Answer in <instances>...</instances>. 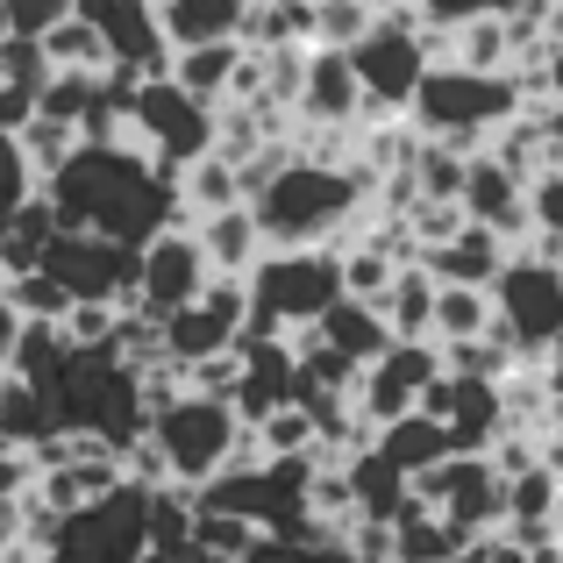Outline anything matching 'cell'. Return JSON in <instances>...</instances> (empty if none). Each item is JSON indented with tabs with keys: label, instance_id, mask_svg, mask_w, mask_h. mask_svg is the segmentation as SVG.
I'll return each mask as SVG.
<instances>
[{
	"label": "cell",
	"instance_id": "6da1fadb",
	"mask_svg": "<svg viewBox=\"0 0 563 563\" xmlns=\"http://www.w3.org/2000/svg\"><path fill=\"white\" fill-rule=\"evenodd\" d=\"M43 192H51L65 229L114 235V243H129V250H151L165 229L186 221L179 172H172L165 157H151L143 143H129V136L79 143V151L43 179Z\"/></svg>",
	"mask_w": 563,
	"mask_h": 563
},
{
	"label": "cell",
	"instance_id": "7a4b0ae2",
	"mask_svg": "<svg viewBox=\"0 0 563 563\" xmlns=\"http://www.w3.org/2000/svg\"><path fill=\"white\" fill-rule=\"evenodd\" d=\"M378 172L372 165H329V157L286 151L257 186H250V214H257L272 250H307V243H343L357 207L372 200Z\"/></svg>",
	"mask_w": 563,
	"mask_h": 563
},
{
	"label": "cell",
	"instance_id": "3957f363",
	"mask_svg": "<svg viewBox=\"0 0 563 563\" xmlns=\"http://www.w3.org/2000/svg\"><path fill=\"white\" fill-rule=\"evenodd\" d=\"M413 129L428 143H456V151H485L499 122L528 114L521 100V71H478V65H456V57H435L428 79L413 86Z\"/></svg>",
	"mask_w": 563,
	"mask_h": 563
},
{
	"label": "cell",
	"instance_id": "277c9868",
	"mask_svg": "<svg viewBox=\"0 0 563 563\" xmlns=\"http://www.w3.org/2000/svg\"><path fill=\"white\" fill-rule=\"evenodd\" d=\"M143 442L165 456L172 485H192V493H200V485L221 478L235 456H250V421L235 413V399H214V393L179 385V393H165L151 407V435Z\"/></svg>",
	"mask_w": 563,
	"mask_h": 563
},
{
	"label": "cell",
	"instance_id": "5b68a950",
	"mask_svg": "<svg viewBox=\"0 0 563 563\" xmlns=\"http://www.w3.org/2000/svg\"><path fill=\"white\" fill-rule=\"evenodd\" d=\"M250 286V329L243 335H300L343 300V250L307 243V250H264Z\"/></svg>",
	"mask_w": 563,
	"mask_h": 563
},
{
	"label": "cell",
	"instance_id": "8992f818",
	"mask_svg": "<svg viewBox=\"0 0 563 563\" xmlns=\"http://www.w3.org/2000/svg\"><path fill=\"white\" fill-rule=\"evenodd\" d=\"M493 314H499V335L521 350V364H550L563 335V257L514 250L507 272L493 278Z\"/></svg>",
	"mask_w": 563,
	"mask_h": 563
},
{
	"label": "cell",
	"instance_id": "52a82bcc",
	"mask_svg": "<svg viewBox=\"0 0 563 563\" xmlns=\"http://www.w3.org/2000/svg\"><path fill=\"white\" fill-rule=\"evenodd\" d=\"M129 136L179 172V165H192V157H207L221 143V108L200 100L192 86H179L172 71L165 79H136V93H129Z\"/></svg>",
	"mask_w": 563,
	"mask_h": 563
},
{
	"label": "cell",
	"instance_id": "ba28073f",
	"mask_svg": "<svg viewBox=\"0 0 563 563\" xmlns=\"http://www.w3.org/2000/svg\"><path fill=\"white\" fill-rule=\"evenodd\" d=\"M350 65H357V79H364L372 114H407L413 86L435 65V36L421 29V14H378V22L350 43Z\"/></svg>",
	"mask_w": 563,
	"mask_h": 563
},
{
	"label": "cell",
	"instance_id": "9c48e42d",
	"mask_svg": "<svg viewBox=\"0 0 563 563\" xmlns=\"http://www.w3.org/2000/svg\"><path fill=\"white\" fill-rule=\"evenodd\" d=\"M413 499L435 507L464 542H485V536L507 528V471H499L493 456H464V450L442 456L435 471L413 478Z\"/></svg>",
	"mask_w": 563,
	"mask_h": 563
},
{
	"label": "cell",
	"instance_id": "30bf717a",
	"mask_svg": "<svg viewBox=\"0 0 563 563\" xmlns=\"http://www.w3.org/2000/svg\"><path fill=\"white\" fill-rule=\"evenodd\" d=\"M43 272L71 292V300H108V307H136V278H143V250L114 243V235H86L65 229L43 257Z\"/></svg>",
	"mask_w": 563,
	"mask_h": 563
},
{
	"label": "cell",
	"instance_id": "8fae6325",
	"mask_svg": "<svg viewBox=\"0 0 563 563\" xmlns=\"http://www.w3.org/2000/svg\"><path fill=\"white\" fill-rule=\"evenodd\" d=\"M450 364H442V343H393L385 357L364 364V378H357V421L378 428L385 421H399V413H413L428 399V385H435Z\"/></svg>",
	"mask_w": 563,
	"mask_h": 563
},
{
	"label": "cell",
	"instance_id": "7c38bea8",
	"mask_svg": "<svg viewBox=\"0 0 563 563\" xmlns=\"http://www.w3.org/2000/svg\"><path fill=\"white\" fill-rule=\"evenodd\" d=\"M421 413H435L450 428V442L464 456H493V442L507 435V378H464V372H442L428 385Z\"/></svg>",
	"mask_w": 563,
	"mask_h": 563
},
{
	"label": "cell",
	"instance_id": "4fadbf2b",
	"mask_svg": "<svg viewBox=\"0 0 563 563\" xmlns=\"http://www.w3.org/2000/svg\"><path fill=\"white\" fill-rule=\"evenodd\" d=\"M207 286H214V264H207V250H200V235H192V221H179V229H165L151 250H143L136 307L165 321V314H179V307H192Z\"/></svg>",
	"mask_w": 563,
	"mask_h": 563
},
{
	"label": "cell",
	"instance_id": "5bb4252c",
	"mask_svg": "<svg viewBox=\"0 0 563 563\" xmlns=\"http://www.w3.org/2000/svg\"><path fill=\"white\" fill-rule=\"evenodd\" d=\"M292 108H300V122L329 129V136H343V129H364L372 100H364V79H357V65H350L343 43H314V51H307Z\"/></svg>",
	"mask_w": 563,
	"mask_h": 563
},
{
	"label": "cell",
	"instance_id": "9a60e30c",
	"mask_svg": "<svg viewBox=\"0 0 563 563\" xmlns=\"http://www.w3.org/2000/svg\"><path fill=\"white\" fill-rule=\"evenodd\" d=\"M464 221H478V229H493V235H521L528 243V229H536V221H528V179L514 165H499L493 151H471V165H464Z\"/></svg>",
	"mask_w": 563,
	"mask_h": 563
},
{
	"label": "cell",
	"instance_id": "2e32d148",
	"mask_svg": "<svg viewBox=\"0 0 563 563\" xmlns=\"http://www.w3.org/2000/svg\"><path fill=\"white\" fill-rule=\"evenodd\" d=\"M507 257H514V243L493 235V229H478V221H464V229H450L442 243L421 250V264L442 286H493V278L507 272Z\"/></svg>",
	"mask_w": 563,
	"mask_h": 563
},
{
	"label": "cell",
	"instance_id": "e0dca14e",
	"mask_svg": "<svg viewBox=\"0 0 563 563\" xmlns=\"http://www.w3.org/2000/svg\"><path fill=\"white\" fill-rule=\"evenodd\" d=\"M343 471H350V507H357V521H385V528H393L399 514L421 507V499H413V478L378 450V442H364L357 456H343Z\"/></svg>",
	"mask_w": 563,
	"mask_h": 563
},
{
	"label": "cell",
	"instance_id": "ac0fdd59",
	"mask_svg": "<svg viewBox=\"0 0 563 563\" xmlns=\"http://www.w3.org/2000/svg\"><path fill=\"white\" fill-rule=\"evenodd\" d=\"M192 235H200L214 278H250V272H257V257L272 250V243H264V229H257V214H250V200L243 207H221V214H200V221H192Z\"/></svg>",
	"mask_w": 563,
	"mask_h": 563
},
{
	"label": "cell",
	"instance_id": "d6986e66",
	"mask_svg": "<svg viewBox=\"0 0 563 563\" xmlns=\"http://www.w3.org/2000/svg\"><path fill=\"white\" fill-rule=\"evenodd\" d=\"M172 51H200V43H235L250 29V0H157Z\"/></svg>",
	"mask_w": 563,
	"mask_h": 563
},
{
	"label": "cell",
	"instance_id": "ffe728a7",
	"mask_svg": "<svg viewBox=\"0 0 563 563\" xmlns=\"http://www.w3.org/2000/svg\"><path fill=\"white\" fill-rule=\"evenodd\" d=\"M435 292H442V278L428 272V264H399V278L378 300L393 343H435Z\"/></svg>",
	"mask_w": 563,
	"mask_h": 563
},
{
	"label": "cell",
	"instance_id": "44dd1931",
	"mask_svg": "<svg viewBox=\"0 0 563 563\" xmlns=\"http://www.w3.org/2000/svg\"><path fill=\"white\" fill-rule=\"evenodd\" d=\"M314 335L329 350H343L350 364H372L393 350V329H385V314H378V300H357V292H343V300L329 307V314L314 321Z\"/></svg>",
	"mask_w": 563,
	"mask_h": 563
},
{
	"label": "cell",
	"instance_id": "7402d4cb",
	"mask_svg": "<svg viewBox=\"0 0 563 563\" xmlns=\"http://www.w3.org/2000/svg\"><path fill=\"white\" fill-rule=\"evenodd\" d=\"M243 563H357V550H350V528L314 514V521L286 528V536H257Z\"/></svg>",
	"mask_w": 563,
	"mask_h": 563
},
{
	"label": "cell",
	"instance_id": "603a6c76",
	"mask_svg": "<svg viewBox=\"0 0 563 563\" xmlns=\"http://www.w3.org/2000/svg\"><path fill=\"white\" fill-rule=\"evenodd\" d=\"M372 442H378L385 456H393L399 471H407V478H421V471H435L442 456H456L450 428H442L435 413H421V407H413V413H399V421H385V428H378Z\"/></svg>",
	"mask_w": 563,
	"mask_h": 563
},
{
	"label": "cell",
	"instance_id": "cb8c5ba5",
	"mask_svg": "<svg viewBox=\"0 0 563 563\" xmlns=\"http://www.w3.org/2000/svg\"><path fill=\"white\" fill-rule=\"evenodd\" d=\"M243 65H250V43L243 36H235V43H200V51H179V57H172V79L192 86L200 100H214V108H229Z\"/></svg>",
	"mask_w": 563,
	"mask_h": 563
},
{
	"label": "cell",
	"instance_id": "d4e9b609",
	"mask_svg": "<svg viewBox=\"0 0 563 563\" xmlns=\"http://www.w3.org/2000/svg\"><path fill=\"white\" fill-rule=\"evenodd\" d=\"M179 200H186V221H200V214H221V207H243L250 179H243L235 157L207 151V157H192V165H179Z\"/></svg>",
	"mask_w": 563,
	"mask_h": 563
},
{
	"label": "cell",
	"instance_id": "484cf974",
	"mask_svg": "<svg viewBox=\"0 0 563 563\" xmlns=\"http://www.w3.org/2000/svg\"><path fill=\"white\" fill-rule=\"evenodd\" d=\"M51 435H65V428H57V413H51V399H43V385H29V378L8 372V385H0V442L36 456Z\"/></svg>",
	"mask_w": 563,
	"mask_h": 563
},
{
	"label": "cell",
	"instance_id": "4316f807",
	"mask_svg": "<svg viewBox=\"0 0 563 563\" xmlns=\"http://www.w3.org/2000/svg\"><path fill=\"white\" fill-rule=\"evenodd\" d=\"M493 329H499L493 286H442L435 292V343H478Z\"/></svg>",
	"mask_w": 563,
	"mask_h": 563
},
{
	"label": "cell",
	"instance_id": "83f0119b",
	"mask_svg": "<svg viewBox=\"0 0 563 563\" xmlns=\"http://www.w3.org/2000/svg\"><path fill=\"white\" fill-rule=\"evenodd\" d=\"M43 57H51L57 71H108L114 65V51H108V36H100L86 14H65V22L43 36Z\"/></svg>",
	"mask_w": 563,
	"mask_h": 563
},
{
	"label": "cell",
	"instance_id": "f1b7e54d",
	"mask_svg": "<svg viewBox=\"0 0 563 563\" xmlns=\"http://www.w3.org/2000/svg\"><path fill=\"white\" fill-rule=\"evenodd\" d=\"M36 192H43V172L29 165L22 136H8V129H0V221H8L14 207H29Z\"/></svg>",
	"mask_w": 563,
	"mask_h": 563
},
{
	"label": "cell",
	"instance_id": "f546056e",
	"mask_svg": "<svg viewBox=\"0 0 563 563\" xmlns=\"http://www.w3.org/2000/svg\"><path fill=\"white\" fill-rule=\"evenodd\" d=\"M8 300L22 307V321H65L71 292L57 286V278L43 272V264H36V272H14V278H8Z\"/></svg>",
	"mask_w": 563,
	"mask_h": 563
},
{
	"label": "cell",
	"instance_id": "4dcf8cb0",
	"mask_svg": "<svg viewBox=\"0 0 563 563\" xmlns=\"http://www.w3.org/2000/svg\"><path fill=\"white\" fill-rule=\"evenodd\" d=\"M71 14V0H0V43H43Z\"/></svg>",
	"mask_w": 563,
	"mask_h": 563
},
{
	"label": "cell",
	"instance_id": "1f68e13d",
	"mask_svg": "<svg viewBox=\"0 0 563 563\" xmlns=\"http://www.w3.org/2000/svg\"><path fill=\"white\" fill-rule=\"evenodd\" d=\"M528 221H536L542 243H563V165L528 179Z\"/></svg>",
	"mask_w": 563,
	"mask_h": 563
},
{
	"label": "cell",
	"instance_id": "d6a6232c",
	"mask_svg": "<svg viewBox=\"0 0 563 563\" xmlns=\"http://www.w3.org/2000/svg\"><path fill=\"white\" fill-rule=\"evenodd\" d=\"M314 14H321V43H343L350 51L378 22V0H314Z\"/></svg>",
	"mask_w": 563,
	"mask_h": 563
},
{
	"label": "cell",
	"instance_id": "836d02e7",
	"mask_svg": "<svg viewBox=\"0 0 563 563\" xmlns=\"http://www.w3.org/2000/svg\"><path fill=\"white\" fill-rule=\"evenodd\" d=\"M413 14H421L428 36H442V29L471 22V14H485V0H413Z\"/></svg>",
	"mask_w": 563,
	"mask_h": 563
},
{
	"label": "cell",
	"instance_id": "e575fe53",
	"mask_svg": "<svg viewBox=\"0 0 563 563\" xmlns=\"http://www.w3.org/2000/svg\"><path fill=\"white\" fill-rule=\"evenodd\" d=\"M36 456L29 450H0V499H22V493H36Z\"/></svg>",
	"mask_w": 563,
	"mask_h": 563
},
{
	"label": "cell",
	"instance_id": "d590c367",
	"mask_svg": "<svg viewBox=\"0 0 563 563\" xmlns=\"http://www.w3.org/2000/svg\"><path fill=\"white\" fill-rule=\"evenodd\" d=\"M22 329H29L22 307H14V300H8V286H0V372L14 364V343H22Z\"/></svg>",
	"mask_w": 563,
	"mask_h": 563
},
{
	"label": "cell",
	"instance_id": "8d00e7d4",
	"mask_svg": "<svg viewBox=\"0 0 563 563\" xmlns=\"http://www.w3.org/2000/svg\"><path fill=\"white\" fill-rule=\"evenodd\" d=\"M542 129H550V151H556V165H563V100L542 108Z\"/></svg>",
	"mask_w": 563,
	"mask_h": 563
},
{
	"label": "cell",
	"instance_id": "74e56055",
	"mask_svg": "<svg viewBox=\"0 0 563 563\" xmlns=\"http://www.w3.org/2000/svg\"><path fill=\"white\" fill-rule=\"evenodd\" d=\"M542 71H550V93L563 100V36L550 43V51H542Z\"/></svg>",
	"mask_w": 563,
	"mask_h": 563
},
{
	"label": "cell",
	"instance_id": "f35d334b",
	"mask_svg": "<svg viewBox=\"0 0 563 563\" xmlns=\"http://www.w3.org/2000/svg\"><path fill=\"white\" fill-rule=\"evenodd\" d=\"M550 364H556V372H563V335H556V350H550Z\"/></svg>",
	"mask_w": 563,
	"mask_h": 563
},
{
	"label": "cell",
	"instance_id": "ab89813d",
	"mask_svg": "<svg viewBox=\"0 0 563 563\" xmlns=\"http://www.w3.org/2000/svg\"><path fill=\"white\" fill-rule=\"evenodd\" d=\"M0 286H8V243H0Z\"/></svg>",
	"mask_w": 563,
	"mask_h": 563
},
{
	"label": "cell",
	"instance_id": "60d3db41",
	"mask_svg": "<svg viewBox=\"0 0 563 563\" xmlns=\"http://www.w3.org/2000/svg\"><path fill=\"white\" fill-rule=\"evenodd\" d=\"M0 450H8V442H0Z\"/></svg>",
	"mask_w": 563,
	"mask_h": 563
}]
</instances>
